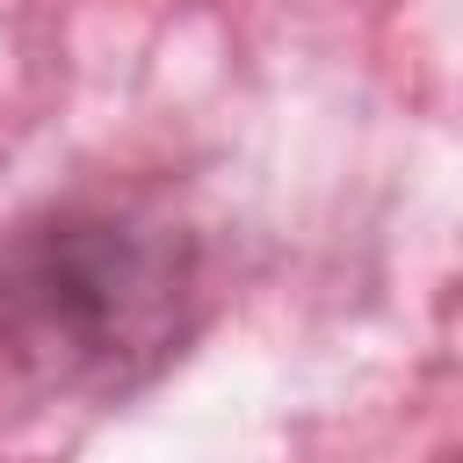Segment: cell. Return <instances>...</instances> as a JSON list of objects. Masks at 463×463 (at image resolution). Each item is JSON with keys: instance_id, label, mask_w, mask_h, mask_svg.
Wrapping results in <instances>:
<instances>
[{"instance_id": "1", "label": "cell", "mask_w": 463, "mask_h": 463, "mask_svg": "<svg viewBox=\"0 0 463 463\" xmlns=\"http://www.w3.org/2000/svg\"><path fill=\"white\" fill-rule=\"evenodd\" d=\"M195 239L137 203H65L0 239V347L36 391L123 398L195 318Z\"/></svg>"}]
</instances>
